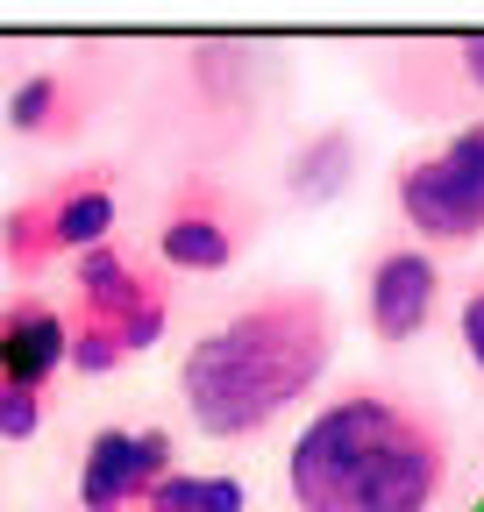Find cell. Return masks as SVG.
Instances as JSON below:
<instances>
[{
  "instance_id": "6da1fadb",
  "label": "cell",
  "mask_w": 484,
  "mask_h": 512,
  "mask_svg": "<svg viewBox=\"0 0 484 512\" xmlns=\"http://www.w3.org/2000/svg\"><path fill=\"white\" fill-rule=\"evenodd\" d=\"M456 470V434L435 399L356 377L307 413L285 448L292 512H435Z\"/></svg>"
},
{
  "instance_id": "7a4b0ae2",
  "label": "cell",
  "mask_w": 484,
  "mask_h": 512,
  "mask_svg": "<svg viewBox=\"0 0 484 512\" xmlns=\"http://www.w3.org/2000/svg\"><path fill=\"white\" fill-rule=\"evenodd\" d=\"M335 363V306L321 285H278L235 306L178 356V406L207 441H250L278 427Z\"/></svg>"
},
{
  "instance_id": "3957f363",
  "label": "cell",
  "mask_w": 484,
  "mask_h": 512,
  "mask_svg": "<svg viewBox=\"0 0 484 512\" xmlns=\"http://www.w3.org/2000/svg\"><path fill=\"white\" fill-rule=\"evenodd\" d=\"M72 370L79 377H107L121 363H136L164 342L171 328V278L157 271V256H129V249H86L72 264Z\"/></svg>"
},
{
  "instance_id": "277c9868",
  "label": "cell",
  "mask_w": 484,
  "mask_h": 512,
  "mask_svg": "<svg viewBox=\"0 0 484 512\" xmlns=\"http://www.w3.org/2000/svg\"><path fill=\"white\" fill-rule=\"evenodd\" d=\"M114 221H121V185L107 164L57 171L0 214V264H8V278L36 285L43 271L79 264L86 249L114 242Z\"/></svg>"
},
{
  "instance_id": "5b68a950",
  "label": "cell",
  "mask_w": 484,
  "mask_h": 512,
  "mask_svg": "<svg viewBox=\"0 0 484 512\" xmlns=\"http://www.w3.org/2000/svg\"><path fill=\"white\" fill-rule=\"evenodd\" d=\"M392 207L420 249H470L484 242V114L456 121L442 143L399 157Z\"/></svg>"
},
{
  "instance_id": "8992f818",
  "label": "cell",
  "mask_w": 484,
  "mask_h": 512,
  "mask_svg": "<svg viewBox=\"0 0 484 512\" xmlns=\"http://www.w3.org/2000/svg\"><path fill=\"white\" fill-rule=\"evenodd\" d=\"M250 242H257V200L242 185H228L221 171H186L171 185V200L157 214V271L164 278L171 271L214 278Z\"/></svg>"
},
{
  "instance_id": "52a82bcc",
  "label": "cell",
  "mask_w": 484,
  "mask_h": 512,
  "mask_svg": "<svg viewBox=\"0 0 484 512\" xmlns=\"http://www.w3.org/2000/svg\"><path fill=\"white\" fill-rule=\"evenodd\" d=\"M378 93L406 121H449L456 128V121L484 114V29L385 50L378 57Z\"/></svg>"
},
{
  "instance_id": "ba28073f",
  "label": "cell",
  "mask_w": 484,
  "mask_h": 512,
  "mask_svg": "<svg viewBox=\"0 0 484 512\" xmlns=\"http://www.w3.org/2000/svg\"><path fill=\"white\" fill-rule=\"evenodd\" d=\"M442 313V264L435 249H420L413 235H392L371 249V264H363V328L371 342L385 349H406L435 328Z\"/></svg>"
},
{
  "instance_id": "9c48e42d",
  "label": "cell",
  "mask_w": 484,
  "mask_h": 512,
  "mask_svg": "<svg viewBox=\"0 0 484 512\" xmlns=\"http://www.w3.org/2000/svg\"><path fill=\"white\" fill-rule=\"evenodd\" d=\"M178 470L171 427H100L79 456V512H136Z\"/></svg>"
},
{
  "instance_id": "30bf717a",
  "label": "cell",
  "mask_w": 484,
  "mask_h": 512,
  "mask_svg": "<svg viewBox=\"0 0 484 512\" xmlns=\"http://www.w3.org/2000/svg\"><path fill=\"white\" fill-rule=\"evenodd\" d=\"M0 114H8V128L29 136V143H72L79 128L100 114V79H93V64H79V57L36 64V72L15 79V93H8Z\"/></svg>"
},
{
  "instance_id": "8fae6325",
  "label": "cell",
  "mask_w": 484,
  "mask_h": 512,
  "mask_svg": "<svg viewBox=\"0 0 484 512\" xmlns=\"http://www.w3.org/2000/svg\"><path fill=\"white\" fill-rule=\"evenodd\" d=\"M72 363V328L65 306H50L43 292H15L0 306V392H43L50 377Z\"/></svg>"
},
{
  "instance_id": "7c38bea8",
  "label": "cell",
  "mask_w": 484,
  "mask_h": 512,
  "mask_svg": "<svg viewBox=\"0 0 484 512\" xmlns=\"http://www.w3.org/2000/svg\"><path fill=\"white\" fill-rule=\"evenodd\" d=\"M356 128H314L307 143L292 150V164H285V192L299 207H328V200H342V192L356 185Z\"/></svg>"
},
{
  "instance_id": "4fadbf2b",
  "label": "cell",
  "mask_w": 484,
  "mask_h": 512,
  "mask_svg": "<svg viewBox=\"0 0 484 512\" xmlns=\"http://www.w3.org/2000/svg\"><path fill=\"white\" fill-rule=\"evenodd\" d=\"M136 512H250V491L228 470H171Z\"/></svg>"
},
{
  "instance_id": "5bb4252c",
  "label": "cell",
  "mask_w": 484,
  "mask_h": 512,
  "mask_svg": "<svg viewBox=\"0 0 484 512\" xmlns=\"http://www.w3.org/2000/svg\"><path fill=\"white\" fill-rule=\"evenodd\" d=\"M456 342H463V363L484 377V278L463 292V306H456Z\"/></svg>"
}]
</instances>
